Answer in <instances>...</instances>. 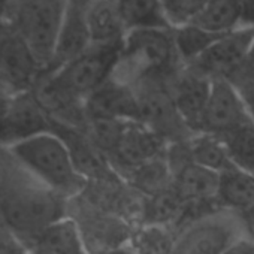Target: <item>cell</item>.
Masks as SVG:
<instances>
[{
	"mask_svg": "<svg viewBox=\"0 0 254 254\" xmlns=\"http://www.w3.org/2000/svg\"><path fill=\"white\" fill-rule=\"evenodd\" d=\"M66 199L33 178L0 147V221L27 247L48 226L67 217Z\"/></svg>",
	"mask_w": 254,
	"mask_h": 254,
	"instance_id": "6da1fadb",
	"label": "cell"
},
{
	"mask_svg": "<svg viewBox=\"0 0 254 254\" xmlns=\"http://www.w3.org/2000/svg\"><path fill=\"white\" fill-rule=\"evenodd\" d=\"M181 67L174 29L129 30L121 42L111 79L135 88L147 81H169Z\"/></svg>",
	"mask_w": 254,
	"mask_h": 254,
	"instance_id": "7a4b0ae2",
	"label": "cell"
},
{
	"mask_svg": "<svg viewBox=\"0 0 254 254\" xmlns=\"http://www.w3.org/2000/svg\"><path fill=\"white\" fill-rule=\"evenodd\" d=\"M6 150L33 178L66 200L87 186V178L78 171L69 147L54 132L39 133Z\"/></svg>",
	"mask_w": 254,
	"mask_h": 254,
	"instance_id": "3957f363",
	"label": "cell"
},
{
	"mask_svg": "<svg viewBox=\"0 0 254 254\" xmlns=\"http://www.w3.org/2000/svg\"><path fill=\"white\" fill-rule=\"evenodd\" d=\"M67 0H9L3 21L20 35L42 72L53 62Z\"/></svg>",
	"mask_w": 254,
	"mask_h": 254,
	"instance_id": "277c9868",
	"label": "cell"
},
{
	"mask_svg": "<svg viewBox=\"0 0 254 254\" xmlns=\"http://www.w3.org/2000/svg\"><path fill=\"white\" fill-rule=\"evenodd\" d=\"M138 102V120L169 145L189 141L193 133L183 121L169 90V81H147L133 88Z\"/></svg>",
	"mask_w": 254,
	"mask_h": 254,
	"instance_id": "5b68a950",
	"label": "cell"
},
{
	"mask_svg": "<svg viewBox=\"0 0 254 254\" xmlns=\"http://www.w3.org/2000/svg\"><path fill=\"white\" fill-rule=\"evenodd\" d=\"M235 212L218 211L194 218L177 236L172 254H224L241 241Z\"/></svg>",
	"mask_w": 254,
	"mask_h": 254,
	"instance_id": "8992f818",
	"label": "cell"
},
{
	"mask_svg": "<svg viewBox=\"0 0 254 254\" xmlns=\"http://www.w3.org/2000/svg\"><path fill=\"white\" fill-rule=\"evenodd\" d=\"M168 162L172 171V187L190 206L217 200L220 174L194 163L187 151V141L168 147Z\"/></svg>",
	"mask_w": 254,
	"mask_h": 254,
	"instance_id": "52a82bcc",
	"label": "cell"
},
{
	"mask_svg": "<svg viewBox=\"0 0 254 254\" xmlns=\"http://www.w3.org/2000/svg\"><path fill=\"white\" fill-rule=\"evenodd\" d=\"M42 69L27 44L5 21H0V76L11 94L29 91Z\"/></svg>",
	"mask_w": 254,
	"mask_h": 254,
	"instance_id": "ba28073f",
	"label": "cell"
},
{
	"mask_svg": "<svg viewBox=\"0 0 254 254\" xmlns=\"http://www.w3.org/2000/svg\"><path fill=\"white\" fill-rule=\"evenodd\" d=\"M253 44L254 29H242L227 33L186 67H190L209 79H230L245 64Z\"/></svg>",
	"mask_w": 254,
	"mask_h": 254,
	"instance_id": "9c48e42d",
	"label": "cell"
},
{
	"mask_svg": "<svg viewBox=\"0 0 254 254\" xmlns=\"http://www.w3.org/2000/svg\"><path fill=\"white\" fill-rule=\"evenodd\" d=\"M247 120L250 117L236 85L227 78L211 79L202 133H209L221 139Z\"/></svg>",
	"mask_w": 254,
	"mask_h": 254,
	"instance_id": "30bf717a",
	"label": "cell"
},
{
	"mask_svg": "<svg viewBox=\"0 0 254 254\" xmlns=\"http://www.w3.org/2000/svg\"><path fill=\"white\" fill-rule=\"evenodd\" d=\"M51 132V117L33 93V90L9 96L3 121L0 147H11L17 142Z\"/></svg>",
	"mask_w": 254,
	"mask_h": 254,
	"instance_id": "8fae6325",
	"label": "cell"
},
{
	"mask_svg": "<svg viewBox=\"0 0 254 254\" xmlns=\"http://www.w3.org/2000/svg\"><path fill=\"white\" fill-rule=\"evenodd\" d=\"M169 144L138 120H127L114 153L108 157L109 165L120 174H126L148 160L165 156Z\"/></svg>",
	"mask_w": 254,
	"mask_h": 254,
	"instance_id": "7c38bea8",
	"label": "cell"
},
{
	"mask_svg": "<svg viewBox=\"0 0 254 254\" xmlns=\"http://www.w3.org/2000/svg\"><path fill=\"white\" fill-rule=\"evenodd\" d=\"M169 90L189 130L193 135L202 133L205 108L211 90V79L190 67L183 66L169 79Z\"/></svg>",
	"mask_w": 254,
	"mask_h": 254,
	"instance_id": "4fadbf2b",
	"label": "cell"
},
{
	"mask_svg": "<svg viewBox=\"0 0 254 254\" xmlns=\"http://www.w3.org/2000/svg\"><path fill=\"white\" fill-rule=\"evenodd\" d=\"M87 6L88 0H67L53 62L42 73L56 72L93 45L87 23Z\"/></svg>",
	"mask_w": 254,
	"mask_h": 254,
	"instance_id": "5bb4252c",
	"label": "cell"
},
{
	"mask_svg": "<svg viewBox=\"0 0 254 254\" xmlns=\"http://www.w3.org/2000/svg\"><path fill=\"white\" fill-rule=\"evenodd\" d=\"M87 118L138 120V102L133 88L121 85L111 78L84 100ZM139 121V120H138Z\"/></svg>",
	"mask_w": 254,
	"mask_h": 254,
	"instance_id": "9a60e30c",
	"label": "cell"
},
{
	"mask_svg": "<svg viewBox=\"0 0 254 254\" xmlns=\"http://www.w3.org/2000/svg\"><path fill=\"white\" fill-rule=\"evenodd\" d=\"M87 23L93 45H120L127 33L118 0H88Z\"/></svg>",
	"mask_w": 254,
	"mask_h": 254,
	"instance_id": "2e32d148",
	"label": "cell"
},
{
	"mask_svg": "<svg viewBox=\"0 0 254 254\" xmlns=\"http://www.w3.org/2000/svg\"><path fill=\"white\" fill-rule=\"evenodd\" d=\"M27 248L29 254H88L79 226L70 217L44 229Z\"/></svg>",
	"mask_w": 254,
	"mask_h": 254,
	"instance_id": "e0dca14e",
	"label": "cell"
},
{
	"mask_svg": "<svg viewBox=\"0 0 254 254\" xmlns=\"http://www.w3.org/2000/svg\"><path fill=\"white\" fill-rule=\"evenodd\" d=\"M217 202L223 209L239 212L254 205V175L235 166L220 174Z\"/></svg>",
	"mask_w": 254,
	"mask_h": 254,
	"instance_id": "ac0fdd59",
	"label": "cell"
},
{
	"mask_svg": "<svg viewBox=\"0 0 254 254\" xmlns=\"http://www.w3.org/2000/svg\"><path fill=\"white\" fill-rule=\"evenodd\" d=\"M189 209V205L180 197L174 187L145 196L142 205V224L172 227Z\"/></svg>",
	"mask_w": 254,
	"mask_h": 254,
	"instance_id": "d6986e66",
	"label": "cell"
},
{
	"mask_svg": "<svg viewBox=\"0 0 254 254\" xmlns=\"http://www.w3.org/2000/svg\"><path fill=\"white\" fill-rule=\"evenodd\" d=\"M124 26L138 29H172L165 12L163 0H118Z\"/></svg>",
	"mask_w": 254,
	"mask_h": 254,
	"instance_id": "ffe728a7",
	"label": "cell"
},
{
	"mask_svg": "<svg viewBox=\"0 0 254 254\" xmlns=\"http://www.w3.org/2000/svg\"><path fill=\"white\" fill-rule=\"evenodd\" d=\"M123 177L144 196H151L172 187V171L166 154L127 171Z\"/></svg>",
	"mask_w": 254,
	"mask_h": 254,
	"instance_id": "44dd1931",
	"label": "cell"
},
{
	"mask_svg": "<svg viewBox=\"0 0 254 254\" xmlns=\"http://www.w3.org/2000/svg\"><path fill=\"white\" fill-rule=\"evenodd\" d=\"M191 24L217 35L241 30L239 0H211L193 18Z\"/></svg>",
	"mask_w": 254,
	"mask_h": 254,
	"instance_id": "7402d4cb",
	"label": "cell"
},
{
	"mask_svg": "<svg viewBox=\"0 0 254 254\" xmlns=\"http://www.w3.org/2000/svg\"><path fill=\"white\" fill-rule=\"evenodd\" d=\"M187 151L190 159L214 172H224L232 168L223 141L209 133H196L187 141Z\"/></svg>",
	"mask_w": 254,
	"mask_h": 254,
	"instance_id": "603a6c76",
	"label": "cell"
},
{
	"mask_svg": "<svg viewBox=\"0 0 254 254\" xmlns=\"http://www.w3.org/2000/svg\"><path fill=\"white\" fill-rule=\"evenodd\" d=\"M221 141L232 166L254 175V123L247 120Z\"/></svg>",
	"mask_w": 254,
	"mask_h": 254,
	"instance_id": "cb8c5ba5",
	"label": "cell"
},
{
	"mask_svg": "<svg viewBox=\"0 0 254 254\" xmlns=\"http://www.w3.org/2000/svg\"><path fill=\"white\" fill-rule=\"evenodd\" d=\"M224 35H217L206 32L191 23L174 29V39L178 57L183 66L190 64L197 57H200L214 42H217Z\"/></svg>",
	"mask_w": 254,
	"mask_h": 254,
	"instance_id": "d4e9b609",
	"label": "cell"
},
{
	"mask_svg": "<svg viewBox=\"0 0 254 254\" xmlns=\"http://www.w3.org/2000/svg\"><path fill=\"white\" fill-rule=\"evenodd\" d=\"M177 236L172 227L142 224L132 236L133 254H172Z\"/></svg>",
	"mask_w": 254,
	"mask_h": 254,
	"instance_id": "484cf974",
	"label": "cell"
},
{
	"mask_svg": "<svg viewBox=\"0 0 254 254\" xmlns=\"http://www.w3.org/2000/svg\"><path fill=\"white\" fill-rule=\"evenodd\" d=\"M211 0H163L165 12L172 29L193 21Z\"/></svg>",
	"mask_w": 254,
	"mask_h": 254,
	"instance_id": "4316f807",
	"label": "cell"
},
{
	"mask_svg": "<svg viewBox=\"0 0 254 254\" xmlns=\"http://www.w3.org/2000/svg\"><path fill=\"white\" fill-rule=\"evenodd\" d=\"M0 254H29L27 245L0 221Z\"/></svg>",
	"mask_w": 254,
	"mask_h": 254,
	"instance_id": "83f0119b",
	"label": "cell"
},
{
	"mask_svg": "<svg viewBox=\"0 0 254 254\" xmlns=\"http://www.w3.org/2000/svg\"><path fill=\"white\" fill-rule=\"evenodd\" d=\"M230 81L239 90V93L244 99L248 117L254 123V79L250 76H244V75H235L230 78Z\"/></svg>",
	"mask_w": 254,
	"mask_h": 254,
	"instance_id": "f1b7e54d",
	"label": "cell"
},
{
	"mask_svg": "<svg viewBox=\"0 0 254 254\" xmlns=\"http://www.w3.org/2000/svg\"><path fill=\"white\" fill-rule=\"evenodd\" d=\"M238 224H239V230H241V236L242 239L254 244V205L235 212Z\"/></svg>",
	"mask_w": 254,
	"mask_h": 254,
	"instance_id": "f546056e",
	"label": "cell"
},
{
	"mask_svg": "<svg viewBox=\"0 0 254 254\" xmlns=\"http://www.w3.org/2000/svg\"><path fill=\"white\" fill-rule=\"evenodd\" d=\"M241 8V30L254 29V0H239Z\"/></svg>",
	"mask_w": 254,
	"mask_h": 254,
	"instance_id": "4dcf8cb0",
	"label": "cell"
},
{
	"mask_svg": "<svg viewBox=\"0 0 254 254\" xmlns=\"http://www.w3.org/2000/svg\"><path fill=\"white\" fill-rule=\"evenodd\" d=\"M235 75H244V76H250V78L254 79V44H253L251 53H250V56H248L245 64H244V66L241 67V70L236 72ZM235 75H233V76H235Z\"/></svg>",
	"mask_w": 254,
	"mask_h": 254,
	"instance_id": "1f68e13d",
	"label": "cell"
},
{
	"mask_svg": "<svg viewBox=\"0 0 254 254\" xmlns=\"http://www.w3.org/2000/svg\"><path fill=\"white\" fill-rule=\"evenodd\" d=\"M8 5H9V0H0V21H3V18L6 15Z\"/></svg>",
	"mask_w": 254,
	"mask_h": 254,
	"instance_id": "d6a6232c",
	"label": "cell"
},
{
	"mask_svg": "<svg viewBox=\"0 0 254 254\" xmlns=\"http://www.w3.org/2000/svg\"><path fill=\"white\" fill-rule=\"evenodd\" d=\"M8 94H11V93L8 91V88H6V85H5L2 76H0V96H8Z\"/></svg>",
	"mask_w": 254,
	"mask_h": 254,
	"instance_id": "836d02e7",
	"label": "cell"
}]
</instances>
